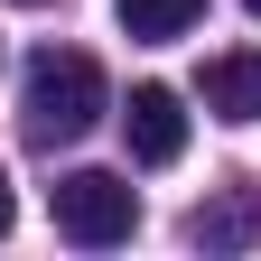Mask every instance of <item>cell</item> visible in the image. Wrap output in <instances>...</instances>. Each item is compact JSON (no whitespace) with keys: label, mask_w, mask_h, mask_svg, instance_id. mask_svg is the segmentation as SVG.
Masks as SVG:
<instances>
[{"label":"cell","mask_w":261,"mask_h":261,"mask_svg":"<svg viewBox=\"0 0 261 261\" xmlns=\"http://www.w3.org/2000/svg\"><path fill=\"white\" fill-rule=\"evenodd\" d=\"M121 130H130V159H140V168H177V159H187V103L168 84H130Z\"/></svg>","instance_id":"3957f363"},{"label":"cell","mask_w":261,"mask_h":261,"mask_svg":"<svg viewBox=\"0 0 261 261\" xmlns=\"http://www.w3.org/2000/svg\"><path fill=\"white\" fill-rule=\"evenodd\" d=\"M10 215H19V205H10V168H0V233H10Z\"/></svg>","instance_id":"52a82bcc"},{"label":"cell","mask_w":261,"mask_h":261,"mask_svg":"<svg viewBox=\"0 0 261 261\" xmlns=\"http://www.w3.org/2000/svg\"><path fill=\"white\" fill-rule=\"evenodd\" d=\"M112 19H121V38L168 47V38H187V28L205 19V0H112Z\"/></svg>","instance_id":"8992f818"},{"label":"cell","mask_w":261,"mask_h":261,"mask_svg":"<svg viewBox=\"0 0 261 261\" xmlns=\"http://www.w3.org/2000/svg\"><path fill=\"white\" fill-rule=\"evenodd\" d=\"M243 10H252V19H261V0H243Z\"/></svg>","instance_id":"ba28073f"},{"label":"cell","mask_w":261,"mask_h":261,"mask_svg":"<svg viewBox=\"0 0 261 261\" xmlns=\"http://www.w3.org/2000/svg\"><path fill=\"white\" fill-rule=\"evenodd\" d=\"M112 112V84H103V65H93L84 47H47V56H28V84H19V121H28V140H84L93 121Z\"/></svg>","instance_id":"6da1fadb"},{"label":"cell","mask_w":261,"mask_h":261,"mask_svg":"<svg viewBox=\"0 0 261 261\" xmlns=\"http://www.w3.org/2000/svg\"><path fill=\"white\" fill-rule=\"evenodd\" d=\"M19 10H38V0H19Z\"/></svg>","instance_id":"9c48e42d"},{"label":"cell","mask_w":261,"mask_h":261,"mask_svg":"<svg viewBox=\"0 0 261 261\" xmlns=\"http://www.w3.org/2000/svg\"><path fill=\"white\" fill-rule=\"evenodd\" d=\"M187 233L205 243V252H243V243H261V187H233V196H215V205H196Z\"/></svg>","instance_id":"5b68a950"},{"label":"cell","mask_w":261,"mask_h":261,"mask_svg":"<svg viewBox=\"0 0 261 261\" xmlns=\"http://www.w3.org/2000/svg\"><path fill=\"white\" fill-rule=\"evenodd\" d=\"M130 224H140L130 177H112V168H75V177H56V233H65V243L112 252V243H130Z\"/></svg>","instance_id":"7a4b0ae2"},{"label":"cell","mask_w":261,"mask_h":261,"mask_svg":"<svg viewBox=\"0 0 261 261\" xmlns=\"http://www.w3.org/2000/svg\"><path fill=\"white\" fill-rule=\"evenodd\" d=\"M196 93H205V112L215 121H261V47H233V56H205V84H196Z\"/></svg>","instance_id":"277c9868"}]
</instances>
